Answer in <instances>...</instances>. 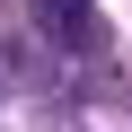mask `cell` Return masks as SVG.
Instances as JSON below:
<instances>
[{"mask_svg":"<svg viewBox=\"0 0 132 132\" xmlns=\"http://www.w3.org/2000/svg\"><path fill=\"white\" fill-rule=\"evenodd\" d=\"M27 18L44 27V44H53V53H97V44H106V27H97L88 0H27Z\"/></svg>","mask_w":132,"mask_h":132,"instance_id":"obj_1","label":"cell"}]
</instances>
